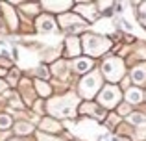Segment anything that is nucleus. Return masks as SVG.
<instances>
[{"label":"nucleus","mask_w":146,"mask_h":141,"mask_svg":"<svg viewBox=\"0 0 146 141\" xmlns=\"http://www.w3.org/2000/svg\"><path fill=\"white\" fill-rule=\"evenodd\" d=\"M78 108V97L74 93H67L48 102V112L54 117H74Z\"/></svg>","instance_id":"1"},{"label":"nucleus","mask_w":146,"mask_h":141,"mask_svg":"<svg viewBox=\"0 0 146 141\" xmlns=\"http://www.w3.org/2000/svg\"><path fill=\"white\" fill-rule=\"evenodd\" d=\"M82 41H83V50H85V54L94 56V58L106 54L111 48V41L104 35H98V33H87Z\"/></svg>","instance_id":"2"},{"label":"nucleus","mask_w":146,"mask_h":141,"mask_svg":"<svg viewBox=\"0 0 146 141\" xmlns=\"http://www.w3.org/2000/svg\"><path fill=\"white\" fill-rule=\"evenodd\" d=\"M124 71H126L124 61H122L120 58H117V56L107 58L102 65V74L106 76L109 82H118V80H122L124 78Z\"/></svg>","instance_id":"3"},{"label":"nucleus","mask_w":146,"mask_h":141,"mask_svg":"<svg viewBox=\"0 0 146 141\" xmlns=\"http://www.w3.org/2000/svg\"><path fill=\"white\" fill-rule=\"evenodd\" d=\"M100 87H102V74L96 72V71H93L80 82V95L89 100V98H93L100 91Z\"/></svg>","instance_id":"4"},{"label":"nucleus","mask_w":146,"mask_h":141,"mask_svg":"<svg viewBox=\"0 0 146 141\" xmlns=\"http://www.w3.org/2000/svg\"><path fill=\"white\" fill-rule=\"evenodd\" d=\"M98 102H100V106H104V108H107V110L117 108L118 102H120V89H118L117 86L102 87V91H100V95H98Z\"/></svg>","instance_id":"5"},{"label":"nucleus","mask_w":146,"mask_h":141,"mask_svg":"<svg viewBox=\"0 0 146 141\" xmlns=\"http://www.w3.org/2000/svg\"><path fill=\"white\" fill-rule=\"evenodd\" d=\"M59 24L63 26L67 32H72V33H78V32H83L87 28V22L83 21L80 15L76 13H65L59 17Z\"/></svg>","instance_id":"6"},{"label":"nucleus","mask_w":146,"mask_h":141,"mask_svg":"<svg viewBox=\"0 0 146 141\" xmlns=\"http://www.w3.org/2000/svg\"><path fill=\"white\" fill-rule=\"evenodd\" d=\"M74 132L80 136V138H83V139H91V138H94L96 134H100V132H102V128H100L96 123L85 119V121H82V123L76 124V130Z\"/></svg>","instance_id":"7"},{"label":"nucleus","mask_w":146,"mask_h":141,"mask_svg":"<svg viewBox=\"0 0 146 141\" xmlns=\"http://www.w3.org/2000/svg\"><path fill=\"white\" fill-rule=\"evenodd\" d=\"M76 11H78V15H82L85 21H96L100 11L96 7V4H89V2H82L76 6Z\"/></svg>","instance_id":"8"},{"label":"nucleus","mask_w":146,"mask_h":141,"mask_svg":"<svg viewBox=\"0 0 146 141\" xmlns=\"http://www.w3.org/2000/svg\"><path fill=\"white\" fill-rule=\"evenodd\" d=\"M65 47H67L65 54H67L68 58H76V56H80V52H82V41L74 35L67 37V39H65Z\"/></svg>","instance_id":"9"},{"label":"nucleus","mask_w":146,"mask_h":141,"mask_svg":"<svg viewBox=\"0 0 146 141\" xmlns=\"http://www.w3.org/2000/svg\"><path fill=\"white\" fill-rule=\"evenodd\" d=\"M35 28H37V32H41V33H50V32H54V30H56V22H54L52 17L43 15V17L37 19Z\"/></svg>","instance_id":"10"},{"label":"nucleus","mask_w":146,"mask_h":141,"mask_svg":"<svg viewBox=\"0 0 146 141\" xmlns=\"http://www.w3.org/2000/svg\"><path fill=\"white\" fill-rule=\"evenodd\" d=\"M72 6H74L72 2H43L44 9L54 11V13H61V15H65V11L70 9Z\"/></svg>","instance_id":"11"},{"label":"nucleus","mask_w":146,"mask_h":141,"mask_svg":"<svg viewBox=\"0 0 146 141\" xmlns=\"http://www.w3.org/2000/svg\"><path fill=\"white\" fill-rule=\"evenodd\" d=\"M72 67H74V71L78 74H87V72L93 69V59L91 58H76Z\"/></svg>","instance_id":"12"},{"label":"nucleus","mask_w":146,"mask_h":141,"mask_svg":"<svg viewBox=\"0 0 146 141\" xmlns=\"http://www.w3.org/2000/svg\"><path fill=\"white\" fill-rule=\"evenodd\" d=\"M131 80L137 86H144L146 84V63H141V65H135L131 71Z\"/></svg>","instance_id":"13"},{"label":"nucleus","mask_w":146,"mask_h":141,"mask_svg":"<svg viewBox=\"0 0 146 141\" xmlns=\"http://www.w3.org/2000/svg\"><path fill=\"white\" fill-rule=\"evenodd\" d=\"M94 32L98 33H113L115 32V26H113V21L111 19H102V21H96L94 22Z\"/></svg>","instance_id":"14"},{"label":"nucleus","mask_w":146,"mask_h":141,"mask_svg":"<svg viewBox=\"0 0 146 141\" xmlns=\"http://www.w3.org/2000/svg\"><path fill=\"white\" fill-rule=\"evenodd\" d=\"M80 112H82L83 115L91 113V117H94V119H104V112H100L98 106H96V104H93V102H89V100H87L85 104L80 108Z\"/></svg>","instance_id":"15"},{"label":"nucleus","mask_w":146,"mask_h":141,"mask_svg":"<svg viewBox=\"0 0 146 141\" xmlns=\"http://www.w3.org/2000/svg\"><path fill=\"white\" fill-rule=\"evenodd\" d=\"M143 91L139 89V87H129L128 91H126V100L129 102V104H139L141 100H143Z\"/></svg>","instance_id":"16"},{"label":"nucleus","mask_w":146,"mask_h":141,"mask_svg":"<svg viewBox=\"0 0 146 141\" xmlns=\"http://www.w3.org/2000/svg\"><path fill=\"white\" fill-rule=\"evenodd\" d=\"M41 130H44L46 134H56V132L61 130V124L54 119H44L43 123H41Z\"/></svg>","instance_id":"17"},{"label":"nucleus","mask_w":146,"mask_h":141,"mask_svg":"<svg viewBox=\"0 0 146 141\" xmlns=\"http://www.w3.org/2000/svg\"><path fill=\"white\" fill-rule=\"evenodd\" d=\"M35 89H37V93H39L41 97H48V95L52 93V87H50L46 82H43V80H37L35 82Z\"/></svg>","instance_id":"18"},{"label":"nucleus","mask_w":146,"mask_h":141,"mask_svg":"<svg viewBox=\"0 0 146 141\" xmlns=\"http://www.w3.org/2000/svg\"><path fill=\"white\" fill-rule=\"evenodd\" d=\"M32 130H33V126L30 123H17V126H15V132L21 136H28Z\"/></svg>","instance_id":"19"},{"label":"nucleus","mask_w":146,"mask_h":141,"mask_svg":"<svg viewBox=\"0 0 146 141\" xmlns=\"http://www.w3.org/2000/svg\"><path fill=\"white\" fill-rule=\"evenodd\" d=\"M4 15H6V19L9 21V26H11V30H17V17H15V11L11 9V7H6Z\"/></svg>","instance_id":"20"},{"label":"nucleus","mask_w":146,"mask_h":141,"mask_svg":"<svg viewBox=\"0 0 146 141\" xmlns=\"http://www.w3.org/2000/svg\"><path fill=\"white\" fill-rule=\"evenodd\" d=\"M128 121L131 124H144L146 123V115H143V113H129Z\"/></svg>","instance_id":"21"},{"label":"nucleus","mask_w":146,"mask_h":141,"mask_svg":"<svg viewBox=\"0 0 146 141\" xmlns=\"http://www.w3.org/2000/svg\"><path fill=\"white\" fill-rule=\"evenodd\" d=\"M98 141H129L128 138H122V136H104Z\"/></svg>","instance_id":"22"},{"label":"nucleus","mask_w":146,"mask_h":141,"mask_svg":"<svg viewBox=\"0 0 146 141\" xmlns=\"http://www.w3.org/2000/svg\"><path fill=\"white\" fill-rule=\"evenodd\" d=\"M139 21L146 26V2L139 6Z\"/></svg>","instance_id":"23"},{"label":"nucleus","mask_w":146,"mask_h":141,"mask_svg":"<svg viewBox=\"0 0 146 141\" xmlns=\"http://www.w3.org/2000/svg\"><path fill=\"white\" fill-rule=\"evenodd\" d=\"M37 141H63V139H59V138H52V136H46L44 132H41V134L37 136Z\"/></svg>","instance_id":"24"},{"label":"nucleus","mask_w":146,"mask_h":141,"mask_svg":"<svg viewBox=\"0 0 146 141\" xmlns=\"http://www.w3.org/2000/svg\"><path fill=\"white\" fill-rule=\"evenodd\" d=\"M11 124L9 115H0V128H7Z\"/></svg>","instance_id":"25"},{"label":"nucleus","mask_w":146,"mask_h":141,"mask_svg":"<svg viewBox=\"0 0 146 141\" xmlns=\"http://www.w3.org/2000/svg\"><path fill=\"white\" fill-rule=\"evenodd\" d=\"M113 6H115L113 2H98V4H96L98 11H104V9H109V7H113Z\"/></svg>","instance_id":"26"},{"label":"nucleus","mask_w":146,"mask_h":141,"mask_svg":"<svg viewBox=\"0 0 146 141\" xmlns=\"http://www.w3.org/2000/svg\"><path fill=\"white\" fill-rule=\"evenodd\" d=\"M37 74H39L41 78H48V76H50V72H48V69H46L44 65H41L39 69H37Z\"/></svg>","instance_id":"27"},{"label":"nucleus","mask_w":146,"mask_h":141,"mask_svg":"<svg viewBox=\"0 0 146 141\" xmlns=\"http://www.w3.org/2000/svg\"><path fill=\"white\" fill-rule=\"evenodd\" d=\"M118 115H129V106L128 104L118 106Z\"/></svg>","instance_id":"28"},{"label":"nucleus","mask_w":146,"mask_h":141,"mask_svg":"<svg viewBox=\"0 0 146 141\" xmlns=\"http://www.w3.org/2000/svg\"><path fill=\"white\" fill-rule=\"evenodd\" d=\"M22 9H26L28 13H37V9H39V7H37L35 4H30V6H26V4H24V6H22Z\"/></svg>","instance_id":"29"},{"label":"nucleus","mask_w":146,"mask_h":141,"mask_svg":"<svg viewBox=\"0 0 146 141\" xmlns=\"http://www.w3.org/2000/svg\"><path fill=\"white\" fill-rule=\"evenodd\" d=\"M17 76H19V72H17V71H13V72L9 74V80H11V82H15V80H17Z\"/></svg>","instance_id":"30"},{"label":"nucleus","mask_w":146,"mask_h":141,"mask_svg":"<svg viewBox=\"0 0 146 141\" xmlns=\"http://www.w3.org/2000/svg\"><path fill=\"white\" fill-rule=\"evenodd\" d=\"M4 86H6V84H4V82H2V80H0V91H2V89H4Z\"/></svg>","instance_id":"31"}]
</instances>
